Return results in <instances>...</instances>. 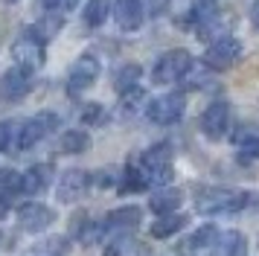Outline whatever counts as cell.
I'll list each match as a JSON object with an SVG mask.
<instances>
[{
	"instance_id": "cell-16",
	"label": "cell",
	"mask_w": 259,
	"mask_h": 256,
	"mask_svg": "<svg viewBox=\"0 0 259 256\" xmlns=\"http://www.w3.org/2000/svg\"><path fill=\"white\" fill-rule=\"evenodd\" d=\"M210 253L212 256H245L247 253V239L239 230L219 233V239H215V244L210 247Z\"/></svg>"
},
{
	"instance_id": "cell-28",
	"label": "cell",
	"mask_w": 259,
	"mask_h": 256,
	"mask_svg": "<svg viewBox=\"0 0 259 256\" xmlns=\"http://www.w3.org/2000/svg\"><path fill=\"white\" fill-rule=\"evenodd\" d=\"M102 233H105V224H102V221H99V224H96V221H88L82 230H79V242H82L84 247H91V244H96L102 239Z\"/></svg>"
},
{
	"instance_id": "cell-11",
	"label": "cell",
	"mask_w": 259,
	"mask_h": 256,
	"mask_svg": "<svg viewBox=\"0 0 259 256\" xmlns=\"http://www.w3.org/2000/svg\"><path fill=\"white\" fill-rule=\"evenodd\" d=\"M56 221V212L47 207V204H38V201H26L18 207V224L29 233H41L47 230L50 224Z\"/></svg>"
},
{
	"instance_id": "cell-12",
	"label": "cell",
	"mask_w": 259,
	"mask_h": 256,
	"mask_svg": "<svg viewBox=\"0 0 259 256\" xmlns=\"http://www.w3.org/2000/svg\"><path fill=\"white\" fill-rule=\"evenodd\" d=\"M88 186H91V175L82 172V169H70V172L61 175L59 181V201L61 204H73V201H79V198L88 192Z\"/></svg>"
},
{
	"instance_id": "cell-20",
	"label": "cell",
	"mask_w": 259,
	"mask_h": 256,
	"mask_svg": "<svg viewBox=\"0 0 259 256\" xmlns=\"http://www.w3.org/2000/svg\"><path fill=\"white\" fill-rule=\"evenodd\" d=\"M108 15H111V0H88V6H84V26H102L108 21Z\"/></svg>"
},
{
	"instance_id": "cell-24",
	"label": "cell",
	"mask_w": 259,
	"mask_h": 256,
	"mask_svg": "<svg viewBox=\"0 0 259 256\" xmlns=\"http://www.w3.org/2000/svg\"><path fill=\"white\" fill-rule=\"evenodd\" d=\"M233 143L239 146L242 157H247V160H256V157H259V134H250V131H239V134L233 137Z\"/></svg>"
},
{
	"instance_id": "cell-3",
	"label": "cell",
	"mask_w": 259,
	"mask_h": 256,
	"mask_svg": "<svg viewBox=\"0 0 259 256\" xmlns=\"http://www.w3.org/2000/svg\"><path fill=\"white\" fill-rule=\"evenodd\" d=\"M140 172L149 184L166 186L172 181V146L169 143H154L152 149L143 151Z\"/></svg>"
},
{
	"instance_id": "cell-1",
	"label": "cell",
	"mask_w": 259,
	"mask_h": 256,
	"mask_svg": "<svg viewBox=\"0 0 259 256\" xmlns=\"http://www.w3.org/2000/svg\"><path fill=\"white\" fill-rule=\"evenodd\" d=\"M250 204V195L242 189H227V186H204L195 192V209L204 216H215V212H239Z\"/></svg>"
},
{
	"instance_id": "cell-2",
	"label": "cell",
	"mask_w": 259,
	"mask_h": 256,
	"mask_svg": "<svg viewBox=\"0 0 259 256\" xmlns=\"http://www.w3.org/2000/svg\"><path fill=\"white\" fill-rule=\"evenodd\" d=\"M12 58L18 67L24 70H38L47 61V35L38 26H26L24 32L15 38L12 44Z\"/></svg>"
},
{
	"instance_id": "cell-29",
	"label": "cell",
	"mask_w": 259,
	"mask_h": 256,
	"mask_svg": "<svg viewBox=\"0 0 259 256\" xmlns=\"http://www.w3.org/2000/svg\"><path fill=\"white\" fill-rule=\"evenodd\" d=\"M15 137H18V125L3 119L0 122V151H15Z\"/></svg>"
},
{
	"instance_id": "cell-33",
	"label": "cell",
	"mask_w": 259,
	"mask_h": 256,
	"mask_svg": "<svg viewBox=\"0 0 259 256\" xmlns=\"http://www.w3.org/2000/svg\"><path fill=\"white\" fill-rule=\"evenodd\" d=\"M9 209H12V201H9V195H3V192H0V219H6V216H9Z\"/></svg>"
},
{
	"instance_id": "cell-21",
	"label": "cell",
	"mask_w": 259,
	"mask_h": 256,
	"mask_svg": "<svg viewBox=\"0 0 259 256\" xmlns=\"http://www.w3.org/2000/svg\"><path fill=\"white\" fill-rule=\"evenodd\" d=\"M146 184H149V181L143 178L140 166H134V163H128V166L122 169V175H119V181H117L119 192H143Z\"/></svg>"
},
{
	"instance_id": "cell-25",
	"label": "cell",
	"mask_w": 259,
	"mask_h": 256,
	"mask_svg": "<svg viewBox=\"0 0 259 256\" xmlns=\"http://www.w3.org/2000/svg\"><path fill=\"white\" fill-rule=\"evenodd\" d=\"M207 79H210V67L192 61V67L187 70V76L181 81H187V88H192V91H201V88H207Z\"/></svg>"
},
{
	"instance_id": "cell-6",
	"label": "cell",
	"mask_w": 259,
	"mask_h": 256,
	"mask_svg": "<svg viewBox=\"0 0 259 256\" xmlns=\"http://www.w3.org/2000/svg\"><path fill=\"white\" fill-rule=\"evenodd\" d=\"M184 111H187L184 93H163V96H157V99L149 102L146 116L152 119L154 125H175L178 119L184 116Z\"/></svg>"
},
{
	"instance_id": "cell-32",
	"label": "cell",
	"mask_w": 259,
	"mask_h": 256,
	"mask_svg": "<svg viewBox=\"0 0 259 256\" xmlns=\"http://www.w3.org/2000/svg\"><path fill=\"white\" fill-rule=\"evenodd\" d=\"M247 18H250V23H253V29H259V0H253V3H250Z\"/></svg>"
},
{
	"instance_id": "cell-18",
	"label": "cell",
	"mask_w": 259,
	"mask_h": 256,
	"mask_svg": "<svg viewBox=\"0 0 259 256\" xmlns=\"http://www.w3.org/2000/svg\"><path fill=\"white\" fill-rule=\"evenodd\" d=\"M184 227H187V216H181V212H166V216H157V219L152 221L149 233H152L154 239H169V236L181 233Z\"/></svg>"
},
{
	"instance_id": "cell-7",
	"label": "cell",
	"mask_w": 259,
	"mask_h": 256,
	"mask_svg": "<svg viewBox=\"0 0 259 256\" xmlns=\"http://www.w3.org/2000/svg\"><path fill=\"white\" fill-rule=\"evenodd\" d=\"M239 58H242V44L236 41L233 35H222V38H215V41L207 47L204 64L210 70H230Z\"/></svg>"
},
{
	"instance_id": "cell-8",
	"label": "cell",
	"mask_w": 259,
	"mask_h": 256,
	"mask_svg": "<svg viewBox=\"0 0 259 256\" xmlns=\"http://www.w3.org/2000/svg\"><path fill=\"white\" fill-rule=\"evenodd\" d=\"M102 73V64H99V56L96 53H82L76 58V64L70 70V79H67V91L70 93H82L88 91Z\"/></svg>"
},
{
	"instance_id": "cell-4",
	"label": "cell",
	"mask_w": 259,
	"mask_h": 256,
	"mask_svg": "<svg viewBox=\"0 0 259 256\" xmlns=\"http://www.w3.org/2000/svg\"><path fill=\"white\" fill-rule=\"evenodd\" d=\"M195 58L189 56L187 50H169L163 56L154 61V70H152V79L154 84H175L187 76V70L192 67Z\"/></svg>"
},
{
	"instance_id": "cell-30",
	"label": "cell",
	"mask_w": 259,
	"mask_h": 256,
	"mask_svg": "<svg viewBox=\"0 0 259 256\" xmlns=\"http://www.w3.org/2000/svg\"><path fill=\"white\" fill-rule=\"evenodd\" d=\"M82 122L84 125H102V122H105V108H102V105H84Z\"/></svg>"
},
{
	"instance_id": "cell-15",
	"label": "cell",
	"mask_w": 259,
	"mask_h": 256,
	"mask_svg": "<svg viewBox=\"0 0 259 256\" xmlns=\"http://www.w3.org/2000/svg\"><path fill=\"white\" fill-rule=\"evenodd\" d=\"M184 204V192L175 189V186H160L152 198H149V209L157 212V216H166V212H178V207Z\"/></svg>"
},
{
	"instance_id": "cell-17",
	"label": "cell",
	"mask_w": 259,
	"mask_h": 256,
	"mask_svg": "<svg viewBox=\"0 0 259 256\" xmlns=\"http://www.w3.org/2000/svg\"><path fill=\"white\" fill-rule=\"evenodd\" d=\"M140 221H143V212L137 207H119V209H114V212H108V219L102 221V224H105V230L122 233V230L140 227Z\"/></svg>"
},
{
	"instance_id": "cell-19",
	"label": "cell",
	"mask_w": 259,
	"mask_h": 256,
	"mask_svg": "<svg viewBox=\"0 0 259 256\" xmlns=\"http://www.w3.org/2000/svg\"><path fill=\"white\" fill-rule=\"evenodd\" d=\"M219 239V227L215 224H201L198 230L189 236L187 242L181 244V250H189V253H198V250H210Z\"/></svg>"
},
{
	"instance_id": "cell-31",
	"label": "cell",
	"mask_w": 259,
	"mask_h": 256,
	"mask_svg": "<svg viewBox=\"0 0 259 256\" xmlns=\"http://www.w3.org/2000/svg\"><path fill=\"white\" fill-rule=\"evenodd\" d=\"M79 0H41V6L47 12H73Z\"/></svg>"
},
{
	"instance_id": "cell-22",
	"label": "cell",
	"mask_w": 259,
	"mask_h": 256,
	"mask_svg": "<svg viewBox=\"0 0 259 256\" xmlns=\"http://www.w3.org/2000/svg\"><path fill=\"white\" fill-rule=\"evenodd\" d=\"M88 146H91V137L84 131H64L59 143V149L64 154H82V151H88Z\"/></svg>"
},
{
	"instance_id": "cell-10",
	"label": "cell",
	"mask_w": 259,
	"mask_h": 256,
	"mask_svg": "<svg viewBox=\"0 0 259 256\" xmlns=\"http://www.w3.org/2000/svg\"><path fill=\"white\" fill-rule=\"evenodd\" d=\"M201 131H204V137L210 140H222L227 134V128H230V105L227 102H212L204 108V114H201Z\"/></svg>"
},
{
	"instance_id": "cell-13",
	"label": "cell",
	"mask_w": 259,
	"mask_h": 256,
	"mask_svg": "<svg viewBox=\"0 0 259 256\" xmlns=\"http://www.w3.org/2000/svg\"><path fill=\"white\" fill-rule=\"evenodd\" d=\"M143 3L140 0H117L114 3V21L119 23V29L125 32H134L143 26Z\"/></svg>"
},
{
	"instance_id": "cell-5",
	"label": "cell",
	"mask_w": 259,
	"mask_h": 256,
	"mask_svg": "<svg viewBox=\"0 0 259 256\" xmlns=\"http://www.w3.org/2000/svg\"><path fill=\"white\" fill-rule=\"evenodd\" d=\"M56 125H59V116L53 114V111H41V114L29 116L26 122H21V125H18L15 151H26V149H32V146H38V143L47 137Z\"/></svg>"
},
{
	"instance_id": "cell-9",
	"label": "cell",
	"mask_w": 259,
	"mask_h": 256,
	"mask_svg": "<svg viewBox=\"0 0 259 256\" xmlns=\"http://www.w3.org/2000/svg\"><path fill=\"white\" fill-rule=\"evenodd\" d=\"M29 91H32V70L9 67L3 73V79H0V96L6 102H21Z\"/></svg>"
},
{
	"instance_id": "cell-26",
	"label": "cell",
	"mask_w": 259,
	"mask_h": 256,
	"mask_svg": "<svg viewBox=\"0 0 259 256\" xmlns=\"http://www.w3.org/2000/svg\"><path fill=\"white\" fill-rule=\"evenodd\" d=\"M119 102H122V108H125L128 114H137V111H143V102H146V91H143L140 84H137V88H128V91L119 93Z\"/></svg>"
},
{
	"instance_id": "cell-14",
	"label": "cell",
	"mask_w": 259,
	"mask_h": 256,
	"mask_svg": "<svg viewBox=\"0 0 259 256\" xmlns=\"http://www.w3.org/2000/svg\"><path fill=\"white\" fill-rule=\"evenodd\" d=\"M50 181H53V166H47V163H35V166H29V169L21 175V192H26V195H38V192L50 189Z\"/></svg>"
},
{
	"instance_id": "cell-23",
	"label": "cell",
	"mask_w": 259,
	"mask_h": 256,
	"mask_svg": "<svg viewBox=\"0 0 259 256\" xmlns=\"http://www.w3.org/2000/svg\"><path fill=\"white\" fill-rule=\"evenodd\" d=\"M140 64H125V67L117 70V79H114V88H117V93L128 91V88H137L140 84Z\"/></svg>"
},
{
	"instance_id": "cell-27",
	"label": "cell",
	"mask_w": 259,
	"mask_h": 256,
	"mask_svg": "<svg viewBox=\"0 0 259 256\" xmlns=\"http://www.w3.org/2000/svg\"><path fill=\"white\" fill-rule=\"evenodd\" d=\"M0 192H3V195L21 192V175L15 172V169H3V166H0Z\"/></svg>"
}]
</instances>
